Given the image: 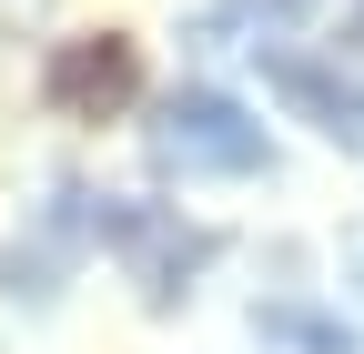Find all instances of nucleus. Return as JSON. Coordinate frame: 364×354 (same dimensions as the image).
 <instances>
[{"mask_svg": "<svg viewBox=\"0 0 364 354\" xmlns=\"http://www.w3.org/2000/svg\"><path fill=\"white\" fill-rule=\"evenodd\" d=\"M152 162L182 172V183H243V172H263V122L233 102V92H172L152 112Z\"/></svg>", "mask_w": 364, "mask_h": 354, "instance_id": "nucleus-1", "label": "nucleus"}, {"mask_svg": "<svg viewBox=\"0 0 364 354\" xmlns=\"http://www.w3.org/2000/svg\"><path fill=\"white\" fill-rule=\"evenodd\" d=\"M132 92H142V51H132V41L91 31V41H61V51H51V102H61V112L102 122V112H122Z\"/></svg>", "mask_w": 364, "mask_h": 354, "instance_id": "nucleus-2", "label": "nucleus"}, {"mask_svg": "<svg viewBox=\"0 0 364 354\" xmlns=\"http://www.w3.org/2000/svg\"><path fill=\"white\" fill-rule=\"evenodd\" d=\"M263 81H273V92H284L314 132H324V142H354V152H364V81L304 61V51H263Z\"/></svg>", "mask_w": 364, "mask_h": 354, "instance_id": "nucleus-3", "label": "nucleus"}, {"mask_svg": "<svg viewBox=\"0 0 364 354\" xmlns=\"http://www.w3.org/2000/svg\"><path fill=\"white\" fill-rule=\"evenodd\" d=\"M112 243L142 263V294H152V304H172L182 274L213 253V233H182V223H162V213H112Z\"/></svg>", "mask_w": 364, "mask_h": 354, "instance_id": "nucleus-4", "label": "nucleus"}, {"mask_svg": "<svg viewBox=\"0 0 364 354\" xmlns=\"http://www.w3.org/2000/svg\"><path fill=\"white\" fill-rule=\"evenodd\" d=\"M263 11H273V21H304V11H314V0H263Z\"/></svg>", "mask_w": 364, "mask_h": 354, "instance_id": "nucleus-5", "label": "nucleus"}, {"mask_svg": "<svg viewBox=\"0 0 364 354\" xmlns=\"http://www.w3.org/2000/svg\"><path fill=\"white\" fill-rule=\"evenodd\" d=\"M354 51H364V41H354Z\"/></svg>", "mask_w": 364, "mask_h": 354, "instance_id": "nucleus-6", "label": "nucleus"}]
</instances>
